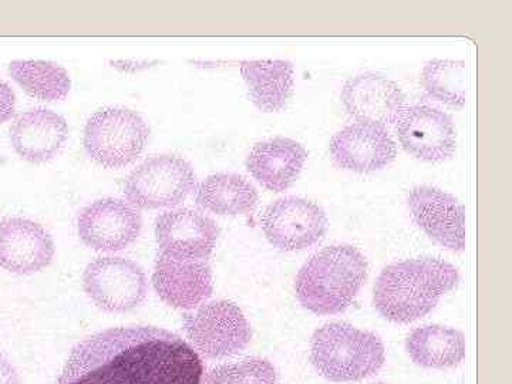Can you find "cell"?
Segmentation results:
<instances>
[{
  "label": "cell",
  "mask_w": 512,
  "mask_h": 384,
  "mask_svg": "<svg viewBox=\"0 0 512 384\" xmlns=\"http://www.w3.org/2000/svg\"><path fill=\"white\" fill-rule=\"evenodd\" d=\"M195 202L202 210L217 215L249 214L258 204V191L242 175L212 174L198 187Z\"/></svg>",
  "instance_id": "cell-22"
},
{
  "label": "cell",
  "mask_w": 512,
  "mask_h": 384,
  "mask_svg": "<svg viewBox=\"0 0 512 384\" xmlns=\"http://www.w3.org/2000/svg\"><path fill=\"white\" fill-rule=\"evenodd\" d=\"M83 289L101 311L124 313L146 301L148 282L137 262L120 256H100L84 269Z\"/></svg>",
  "instance_id": "cell-8"
},
{
  "label": "cell",
  "mask_w": 512,
  "mask_h": 384,
  "mask_svg": "<svg viewBox=\"0 0 512 384\" xmlns=\"http://www.w3.org/2000/svg\"><path fill=\"white\" fill-rule=\"evenodd\" d=\"M9 74L26 93L40 100H62L72 87L66 69L43 60H15L9 64Z\"/></svg>",
  "instance_id": "cell-23"
},
{
  "label": "cell",
  "mask_w": 512,
  "mask_h": 384,
  "mask_svg": "<svg viewBox=\"0 0 512 384\" xmlns=\"http://www.w3.org/2000/svg\"><path fill=\"white\" fill-rule=\"evenodd\" d=\"M143 218L136 207L117 198H101L77 217V234L87 247L100 252L123 251L140 237Z\"/></svg>",
  "instance_id": "cell-10"
},
{
  "label": "cell",
  "mask_w": 512,
  "mask_h": 384,
  "mask_svg": "<svg viewBox=\"0 0 512 384\" xmlns=\"http://www.w3.org/2000/svg\"><path fill=\"white\" fill-rule=\"evenodd\" d=\"M342 101L349 116L363 123L389 126L406 110V96L400 87L379 73H360L346 82Z\"/></svg>",
  "instance_id": "cell-17"
},
{
  "label": "cell",
  "mask_w": 512,
  "mask_h": 384,
  "mask_svg": "<svg viewBox=\"0 0 512 384\" xmlns=\"http://www.w3.org/2000/svg\"><path fill=\"white\" fill-rule=\"evenodd\" d=\"M308 151L292 138L276 137L252 148L247 168L266 190L284 192L302 173Z\"/></svg>",
  "instance_id": "cell-19"
},
{
  "label": "cell",
  "mask_w": 512,
  "mask_h": 384,
  "mask_svg": "<svg viewBox=\"0 0 512 384\" xmlns=\"http://www.w3.org/2000/svg\"><path fill=\"white\" fill-rule=\"evenodd\" d=\"M69 137L62 116L47 109H33L19 116L10 128V141L23 160L42 164L60 153Z\"/></svg>",
  "instance_id": "cell-18"
},
{
  "label": "cell",
  "mask_w": 512,
  "mask_h": 384,
  "mask_svg": "<svg viewBox=\"0 0 512 384\" xmlns=\"http://www.w3.org/2000/svg\"><path fill=\"white\" fill-rule=\"evenodd\" d=\"M406 349L416 365L427 369H447L463 362L466 339L460 330L429 325L410 333Z\"/></svg>",
  "instance_id": "cell-21"
},
{
  "label": "cell",
  "mask_w": 512,
  "mask_h": 384,
  "mask_svg": "<svg viewBox=\"0 0 512 384\" xmlns=\"http://www.w3.org/2000/svg\"><path fill=\"white\" fill-rule=\"evenodd\" d=\"M456 266L440 258H414L383 269L373 288V305L384 319L412 323L439 305L458 284Z\"/></svg>",
  "instance_id": "cell-2"
},
{
  "label": "cell",
  "mask_w": 512,
  "mask_h": 384,
  "mask_svg": "<svg viewBox=\"0 0 512 384\" xmlns=\"http://www.w3.org/2000/svg\"><path fill=\"white\" fill-rule=\"evenodd\" d=\"M377 384H384V383H377Z\"/></svg>",
  "instance_id": "cell-28"
},
{
  "label": "cell",
  "mask_w": 512,
  "mask_h": 384,
  "mask_svg": "<svg viewBox=\"0 0 512 384\" xmlns=\"http://www.w3.org/2000/svg\"><path fill=\"white\" fill-rule=\"evenodd\" d=\"M420 83L431 99L460 109L466 103L467 64L463 60H431L421 72Z\"/></svg>",
  "instance_id": "cell-24"
},
{
  "label": "cell",
  "mask_w": 512,
  "mask_h": 384,
  "mask_svg": "<svg viewBox=\"0 0 512 384\" xmlns=\"http://www.w3.org/2000/svg\"><path fill=\"white\" fill-rule=\"evenodd\" d=\"M414 222L431 239L451 251H463L466 245V214L454 195L440 188L420 185L407 195Z\"/></svg>",
  "instance_id": "cell-13"
},
{
  "label": "cell",
  "mask_w": 512,
  "mask_h": 384,
  "mask_svg": "<svg viewBox=\"0 0 512 384\" xmlns=\"http://www.w3.org/2000/svg\"><path fill=\"white\" fill-rule=\"evenodd\" d=\"M197 178L191 164L174 154L147 158L128 175L124 195L137 210L173 208L195 190Z\"/></svg>",
  "instance_id": "cell-6"
},
{
  "label": "cell",
  "mask_w": 512,
  "mask_h": 384,
  "mask_svg": "<svg viewBox=\"0 0 512 384\" xmlns=\"http://www.w3.org/2000/svg\"><path fill=\"white\" fill-rule=\"evenodd\" d=\"M153 285L161 301L175 309H194L212 295V271L207 261L158 254Z\"/></svg>",
  "instance_id": "cell-16"
},
{
  "label": "cell",
  "mask_w": 512,
  "mask_h": 384,
  "mask_svg": "<svg viewBox=\"0 0 512 384\" xmlns=\"http://www.w3.org/2000/svg\"><path fill=\"white\" fill-rule=\"evenodd\" d=\"M386 353L382 339L349 323L333 322L313 333L311 360L332 382H359L382 369Z\"/></svg>",
  "instance_id": "cell-4"
},
{
  "label": "cell",
  "mask_w": 512,
  "mask_h": 384,
  "mask_svg": "<svg viewBox=\"0 0 512 384\" xmlns=\"http://www.w3.org/2000/svg\"><path fill=\"white\" fill-rule=\"evenodd\" d=\"M184 332L192 346L208 359L238 355L252 339L244 312L229 301L205 303L197 311L185 313Z\"/></svg>",
  "instance_id": "cell-7"
},
{
  "label": "cell",
  "mask_w": 512,
  "mask_h": 384,
  "mask_svg": "<svg viewBox=\"0 0 512 384\" xmlns=\"http://www.w3.org/2000/svg\"><path fill=\"white\" fill-rule=\"evenodd\" d=\"M201 357L154 326L103 330L74 346L57 384H201Z\"/></svg>",
  "instance_id": "cell-1"
},
{
  "label": "cell",
  "mask_w": 512,
  "mask_h": 384,
  "mask_svg": "<svg viewBox=\"0 0 512 384\" xmlns=\"http://www.w3.org/2000/svg\"><path fill=\"white\" fill-rule=\"evenodd\" d=\"M367 278L365 255L352 245H332L302 266L295 293L303 308L316 315H335L355 302Z\"/></svg>",
  "instance_id": "cell-3"
},
{
  "label": "cell",
  "mask_w": 512,
  "mask_h": 384,
  "mask_svg": "<svg viewBox=\"0 0 512 384\" xmlns=\"http://www.w3.org/2000/svg\"><path fill=\"white\" fill-rule=\"evenodd\" d=\"M326 212L315 201L285 197L269 205L261 217L266 239L281 251H302L318 244L328 231Z\"/></svg>",
  "instance_id": "cell-9"
},
{
  "label": "cell",
  "mask_w": 512,
  "mask_h": 384,
  "mask_svg": "<svg viewBox=\"0 0 512 384\" xmlns=\"http://www.w3.org/2000/svg\"><path fill=\"white\" fill-rule=\"evenodd\" d=\"M55 242L43 225L28 218L0 221V268L18 275L36 274L52 264Z\"/></svg>",
  "instance_id": "cell-15"
},
{
  "label": "cell",
  "mask_w": 512,
  "mask_h": 384,
  "mask_svg": "<svg viewBox=\"0 0 512 384\" xmlns=\"http://www.w3.org/2000/svg\"><path fill=\"white\" fill-rule=\"evenodd\" d=\"M241 74L259 110L274 113L291 99L293 66L288 60H247L241 63Z\"/></svg>",
  "instance_id": "cell-20"
},
{
  "label": "cell",
  "mask_w": 512,
  "mask_h": 384,
  "mask_svg": "<svg viewBox=\"0 0 512 384\" xmlns=\"http://www.w3.org/2000/svg\"><path fill=\"white\" fill-rule=\"evenodd\" d=\"M148 137L150 127L136 111L107 107L87 121L84 148L101 167H127L143 154Z\"/></svg>",
  "instance_id": "cell-5"
},
{
  "label": "cell",
  "mask_w": 512,
  "mask_h": 384,
  "mask_svg": "<svg viewBox=\"0 0 512 384\" xmlns=\"http://www.w3.org/2000/svg\"><path fill=\"white\" fill-rule=\"evenodd\" d=\"M0 384H20L18 370L3 355H0Z\"/></svg>",
  "instance_id": "cell-27"
},
{
  "label": "cell",
  "mask_w": 512,
  "mask_h": 384,
  "mask_svg": "<svg viewBox=\"0 0 512 384\" xmlns=\"http://www.w3.org/2000/svg\"><path fill=\"white\" fill-rule=\"evenodd\" d=\"M396 133L403 150L417 160L443 163L456 153L453 119L446 111L430 104L406 107L397 120Z\"/></svg>",
  "instance_id": "cell-11"
},
{
  "label": "cell",
  "mask_w": 512,
  "mask_h": 384,
  "mask_svg": "<svg viewBox=\"0 0 512 384\" xmlns=\"http://www.w3.org/2000/svg\"><path fill=\"white\" fill-rule=\"evenodd\" d=\"M220 237V228L207 215L190 210L165 211L156 220L160 254L173 258L207 261Z\"/></svg>",
  "instance_id": "cell-12"
},
{
  "label": "cell",
  "mask_w": 512,
  "mask_h": 384,
  "mask_svg": "<svg viewBox=\"0 0 512 384\" xmlns=\"http://www.w3.org/2000/svg\"><path fill=\"white\" fill-rule=\"evenodd\" d=\"M201 384H276V370L268 359L249 357L208 370Z\"/></svg>",
  "instance_id": "cell-25"
},
{
  "label": "cell",
  "mask_w": 512,
  "mask_h": 384,
  "mask_svg": "<svg viewBox=\"0 0 512 384\" xmlns=\"http://www.w3.org/2000/svg\"><path fill=\"white\" fill-rule=\"evenodd\" d=\"M16 110V97L8 84L0 80V123L12 119Z\"/></svg>",
  "instance_id": "cell-26"
},
{
  "label": "cell",
  "mask_w": 512,
  "mask_h": 384,
  "mask_svg": "<svg viewBox=\"0 0 512 384\" xmlns=\"http://www.w3.org/2000/svg\"><path fill=\"white\" fill-rule=\"evenodd\" d=\"M330 154L339 167L357 174H370L392 163L397 147L386 127L357 121L333 136Z\"/></svg>",
  "instance_id": "cell-14"
}]
</instances>
